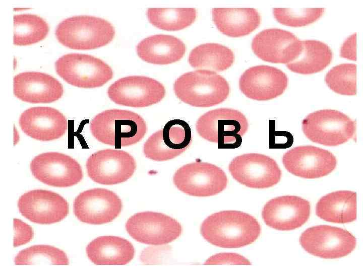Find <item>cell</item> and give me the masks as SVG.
Returning <instances> with one entry per match:
<instances>
[{
  "mask_svg": "<svg viewBox=\"0 0 363 272\" xmlns=\"http://www.w3.org/2000/svg\"><path fill=\"white\" fill-rule=\"evenodd\" d=\"M261 231L258 221L249 214L238 211H223L208 216L202 223L203 238L215 246L240 248L255 242Z\"/></svg>",
  "mask_w": 363,
  "mask_h": 272,
  "instance_id": "1",
  "label": "cell"
},
{
  "mask_svg": "<svg viewBox=\"0 0 363 272\" xmlns=\"http://www.w3.org/2000/svg\"><path fill=\"white\" fill-rule=\"evenodd\" d=\"M90 131L99 142L115 148L140 142L147 131L145 120L139 114L127 110L109 109L92 119Z\"/></svg>",
  "mask_w": 363,
  "mask_h": 272,
  "instance_id": "2",
  "label": "cell"
},
{
  "mask_svg": "<svg viewBox=\"0 0 363 272\" xmlns=\"http://www.w3.org/2000/svg\"><path fill=\"white\" fill-rule=\"evenodd\" d=\"M113 26L108 21L88 15L65 19L57 26L55 34L65 46L78 50L94 49L110 43L115 35Z\"/></svg>",
  "mask_w": 363,
  "mask_h": 272,
  "instance_id": "3",
  "label": "cell"
},
{
  "mask_svg": "<svg viewBox=\"0 0 363 272\" xmlns=\"http://www.w3.org/2000/svg\"><path fill=\"white\" fill-rule=\"evenodd\" d=\"M176 97L192 106L208 107L218 105L228 97V83L214 72L199 70L186 73L173 85Z\"/></svg>",
  "mask_w": 363,
  "mask_h": 272,
  "instance_id": "4",
  "label": "cell"
},
{
  "mask_svg": "<svg viewBox=\"0 0 363 272\" xmlns=\"http://www.w3.org/2000/svg\"><path fill=\"white\" fill-rule=\"evenodd\" d=\"M246 116L235 109L221 108L209 111L196 123L198 133L202 138L218 144L219 148L235 149L242 143L248 129Z\"/></svg>",
  "mask_w": 363,
  "mask_h": 272,
  "instance_id": "5",
  "label": "cell"
},
{
  "mask_svg": "<svg viewBox=\"0 0 363 272\" xmlns=\"http://www.w3.org/2000/svg\"><path fill=\"white\" fill-rule=\"evenodd\" d=\"M302 129L312 142L326 146H337L352 139L356 123L336 110L323 109L308 115L302 121Z\"/></svg>",
  "mask_w": 363,
  "mask_h": 272,
  "instance_id": "6",
  "label": "cell"
},
{
  "mask_svg": "<svg viewBox=\"0 0 363 272\" xmlns=\"http://www.w3.org/2000/svg\"><path fill=\"white\" fill-rule=\"evenodd\" d=\"M57 75L68 83L79 88L100 87L113 77L112 69L102 59L86 54L69 53L55 62Z\"/></svg>",
  "mask_w": 363,
  "mask_h": 272,
  "instance_id": "7",
  "label": "cell"
},
{
  "mask_svg": "<svg viewBox=\"0 0 363 272\" xmlns=\"http://www.w3.org/2000/svg\"><path fill=\"white\" fill-rule=\"evenodd\" d=\"M173 181L181 191L194 196L216 195L226 188L227 178L219 167L197 161L186 164L175 172Z\"/></svg>",
  "mask_w": 363,
  "mask_h": 272,
  "instance_id": "8",
  "label": "cell"
},
{
  "mask_svg": "<svg viewBox=\"0 0 363 272\" xmlns=\"http://www.w3.org/2000/svg\"><path fill=\"white\" fill-rule=\"evenodd\" d=\"M299 242L310 254L324 258L345 256L355 248L356 240L351 233L341 228L320 225L307 229Z\"/></svg>",
  "mask_w": 363,
  "mask_h": 272,
  "instance_id": "9",
  "label": "cell"
},
{
  "mask_svg": "<svg viewBox=\"0 0 363 272\" xmlns=\"http://www.w3.org/2000/svg\"><path fill=\"white\" fill-rule=\"evenodd\" d=\"M126 228L137 241L153 245L170 243L182 232L181 225L175 219L161 213L149 211L131 216L126 223Z\"/></svg>",
  "mask_w": 363,
  "mask_h": 272,
  "instance_id": "10",
  "label": "cell"
},
{
  "mask_svg": "<svg viewBox=\"0 0 363 272\" xmlns=\"http://www.w3.org/2000/svg\"><path fill=\"white\" fill-rule=\"evenodd\" d=\"M164 86L157 80L143 76H131L116 81L107 93L115 103L136 108L145 107L161 101L165 95Z\"/></svg>",
  "mask_w": 363,
  "mask_h": 272,
  "instance_id": "11",
  "label": "cell"
},
{
  "mask_svg": "<svg viewBox=\"0 0 363 272\" xmlns=\"http://www.w3.org/2000/svg\"><path fill=\"white\" fill-rule=\"evenodd\" d=\"M30 168L36 179L54 187L73 186L83 177L80 164L72 157L58 152H46L35 156Z\"/></svg>",
  "mask_w": 363,
  "mask_h": 272,
  "instance_id": "12",
  "label": "cell"
},
{
  "mask_svg": "<svg viewBox=\"0 0 363 272\" xmlns=\"http://www.w3.org/2000/svg\"><path fill=\"white\" fill-rule=\"evenodd\" d=\"M229 171L237 182L253 188H266L277 184L281 171L276 162L259 153L245 154L235 157L229 163Z\"/></svg>",
  "mask_w": 363,
  "mask_h": 272,
  "instance_id": "13",
  "label": "cell"
},
{
  "mask_svg": "<svg viewBox=\"0 0 363 272\" xmlns=\"http://www.w3.org/2000/svg\"><path fill=\"white\" fill-rule=\"evenodd\" d=\"M86 167L88 176L94 182L113 185L126 181L134 174L136 164L129 153L116 149H105L92 154Z\"/></svg>",
  "mask_w": 363,
  "mask_h": 272,
  "instance_id": "14",
  "label": "cell"
},
{
  "mask_svg": "<svg viewBox=\"0 0 363 272\" xmlns=\"http://www.w3.org/2000/svg\"><path fill=\"white\" fill-rule=\"evenodd\" d=\"M192 135L189 124L182 119H172L153 133L143 146L145 157L156 161L173 159L190 146Z\"/></svg>",
  "mask_w": 363,
  "mask_h": 272,
  "instance_id": "15",
  "label": "cell"
},
{
  "mask_svg": "<svg viewBox=\"0 0 363 272\" xmlns=\"http://www.w3.org/2000/svg\"><path fill=\"white\" fill-rule=\"evenodd\" d=\"M122 201L110 190L95 188L81 192L75 199L73 211L81 222L101 225L112 222L120 214Z\"/></svg>",
  "mask_w": 363,
  "mask_h": 272,
  "instance_id": "16",
  "label": "cell"
},
{
  "mask_svg": "<svg viewBox=\"0 0 363 272\" xmlns=\"http://www.w3.org/2000/svg\"><path fill=\"white\" fill-rule=\"evenodd\" d=\"M282 162L285 169L293 175L314 179L332 172L336 167L337 159L327 150L307 145L294 147L285 153Z\"/></svg>",
  "mask_w": 363,
  "mask_h": 272,
  "instance_id": "17",
  "label": "cell"
},
{
  "mask_svg": "<svg viewBox=\"0 0 363 272\" xmlns=\"http://www.w3.org/2000/svg\"><path fill=\"white\" fill-rule=\"evenodd\" d=\"M21 214L39 224L57 223L69 213L68 201L59 194L47 190L35 189L22 195L18 201Z\"/></svg>",
  "mask_w": 363,
  "mask_h": 272,
  "instance_id": "18",
  "label": "cell"
},
{
  "mask_svg": "<svg viewBox=\"0 0 363 272\" xmlns=\"http://www.w3.org/2000/svg\"><path fill=\"white\" fill-rule=\"evenodd\" d=\"M301 41L292 33L271 28L257 34L252 41L254 53L262 60L275 63L287 64L301 52Z\"/></svg>",
  "mask_w": 363,
  "mask_h": 272,
  "instance_id": "19",
  "label": "cell"
},
{
  "mask_svg": "<svg viewBox=\"0 0 363 272\" xmlns=\"http://www.w3.org/2000/svg\"><path fill=\"white\" fill-rule=\"evenodd\" d=\"M288 83V77L281 70L260 65L251 67L244 72L239 80V88L250 99L266 101L282 95Z\"/></svg>",
  "mask_w": 363,
  "mask_h": 272,
  "instance_id": "20",
  "label": "cell"
},
{
  "mask_svg": "<svg viewBox=\"0 0 363 272\" xmlns=\"http://www.w3.org/2000/svg\"><path fill=\"white\" fill-rule=\"evenodd\" d=\"M311 213L310 202L293 195L278 196L264 206L262 216L265 223L278 230L298 228L308 220Z\"/></svg>",
  "mask_w": 363,
  "mask_h": 272,
  "instance_id": "21",
  "label": "cell"
},
{
  "mask_svg": "<svg viewBox=\"0 0 363 272\" xmlns=\"http://www.w3.org/2000/svg\"><path fill=\"white\" fill-rule=\"evenodd\" d=\"M19 125L28 136L41 141L58 139L65 134L68 121L58 110L50 107H34L23 112Z\"/></svg>",
  "mask_w": 363,
  "mask_h": 272,
  "instance_id": "22",
  "label": "cell"
},
{
  "mask_svg": "<svg viewBox=\"0 0 363 272\" xmlns=\"http://www.w3.org/2000/svg\"><path fill=\"white\" fill-rule=\"evenodd\" d=\"M13 91L20 100L31 103H48L59 99L64 93L62 84L46 73L26 72L14 77Z\"/></svg>",
  "mask_w": 363,
  "mask_h": 272,
  "instance_id": "23",
  "label": "cell"
},
{
  "mask_svg": "<svg viewBox=\"0 0 363 272\" xmlns=\"http://www.w3.org/2000/svg\"><path fill=\"white\" fill-rule=\"evenodd\" d=\"M88 258L96 265H125L134 258L135 249L128 240L117 236L98 237L86 247Z\"/></svg>",
  "mask_w": 363,
  "mask_h": 272,
  "instance_id": "24",
  "label": "cell"
},
{
  "mask_svg": "<svg viewBox=\"0 0 363 272\" xmlns=\"http://www.w3.org/2000/svg\"><path fill=\"white\" fill-rule=\"evenodd\" d=\"M186 50L179 39L169 35H152L141 41L136 47L143 60L155 64H168L179 60Z\"/></svg>",
  "mask_w": 363,
  "mask_h": 272,
  "instance_id": "25",
  "label": "cell"
},
{
  "mask_svg": "<svg viewBox=\"0 0 363 272\" xmlns=\"http://www.w3.org/2000/svg\"><path fill=\"white\" fill-rule=\"evenodd\" d=\"M213 21L218 30L231 37L247 35L260 25L261 16L254 8H213Z\"/></svg>",
  "mask_w": 363,
  "mask_h": 272,
  "instance_id": "26",
  "label": "cell"
},
{
  "mask_svg": "<svg viewBox=\"0 0 363 272\" xmlns=\"http://www.w3.org/2000/svg\"><path fill=\"white\" fill-rule=\"evenodd\" d=\"M316 214L329 222L344 224L356 219V193L339 190L322 197L316 206Z\"/></svg>",
  "mask_w": 363,
  "mask_h": 272,
  "instance_id": "27",
  "label": "cell"
},
{
  "mask_svg": "<svg viewBox=\"0 0 363 272\" xmlns=\"http://www.w3.org/2000/svg\"><path fill=\"white\" fill-rule=\"evenodd\" d=\"M301 50L298 56L286 64L293 72L308 75L320 72L331 63L333 52L326 43L316 40L301 41Z\"/></svg>",
  "mask_w": 363,
  "mask_h": 272,
  "instance_id": "28",
  "label": "cell"
},
{
  "mask_svg": "<svg viewBox=\"0 0 363 272\" xmlns=\"http://www.w3.org/2000/svg\"><path fill=\"white\" fill-rule=\"evenodd\" d=\"M190 64L195 69L216 72L230 67L234 60L233 51L218 43L201 44L192 50L188 58Z\"/></svg>",
  "mask_w": 363,
  "mask_h": 272,
  "instance_id": "29",
  "label": "cell"
},
{
  "mask_svg": "<svg viewBox=\"0 0 363 272\" xmlns=\"http://www.w3.org/2000/svg\"><path fill=\"white\" fill-rule=\"evenodd\" d=\"M146 15L154 26L166 31H178L190 26L197 16L195 8H148Z\"/></svg>",
  "mask_w": 363,
  "mask_h": 272,
  "instance_id": "30",
  "label": "cell"
},
{
  "mask_svg": "<svg viewBox=\"0 0 363 272\" xmlns=\"http://www.w3.org/2000/svg\"><path fill=\"white\" fill-rule=\"evenodd\" d=\"M14 44L18 46L29 45L44 39L49 27L41 17L34 14H24L14 16Z\"/></svg>",
  "mask_w": 363,
  "mask_h": 272,
  "instance_id": "31",
  "label": "cell"
},
{
  "mask_svg": "<svg viewBox=\"0 0 363 272\" xmlns=\"http://www.w3.org/2000/svg\"><path fill=\"white\" fill-rule=\"evenodd\" d=\"M14 262L16 265L69 264V258L64 251L48 245H35L21 250L15 257Z\"/></svg>",
  "mask_w": 363,
  "mask_h": 272,
  "instance_id": "32",
  "label": "cell"
},
{
  "mask_svg": "<svg viewBox=\"0 0 363 272\" xmlns=\"http://www.w3.org/2000/svg\"><path fill=\"white\" fill-rule=\"evenodd\" d=\"M325 82L333 92L343 95L356 94V65L341 63L333 66L325 77Z\"/></svg>",
  "mask_w": 363,
  "mask_h": 272,
  "instance_id": "33",
  "label": "cell"
},
{
  "mask_svg": "<svg viewBox=\"0 0 363 272\" xmlns=\"http://www.w3.org/2000/svg\"><path fill=\"white\" fill-rule=\"evenodd\" d=\"M323 8L273 9L276 20L284 25L298 27L307 26L318 20L324 12Z\"/></svg>",
  "mask_w": 363,
  "mask_h": 272,
  "instance_id": "34",
  "label": "cell"
},
{
  "mask_svg": "<svg viewBox=\"0 0 363 272\" xmlns=\"http://www.w3.org/2000/svg\"><path fill=\"white\" fill-rule=\"evenodd\" d=\"M14 247H18L30 242L34 236L32 228L22 220L14 219Z\"/></svg>",
  "mask_w": 363,
  "mask_h": 272,
  "instance_id": "35",
  "label": "cell"
},
{
  "mask_svg": "<svg viewBox=\"0 0 363 272\" xmlns=\"http://www.w3.org/2000/svg\"><path fill=\"white\" fill-rule=\"evenodd\" d=\"M246 264L251 263L244 256L235 253H220L212 255L204 264Z\"/></svg>",
  "mask_w": 363,
  "mask_h": 272,
  "instance_id": "36",
  "label": "cell"
},
{
  "mask_svg": "<svg viewBox=\"0 0 363 272\" xmlns=\"http://www.w3.org/2000/svg\"><path fill=\"white\" fill-rule=\"evenodd\" d=\"M356 33L349 36L342 44L340 55L341 57L355 61L356 59Z\"/></svg>",
  "mask_w": 363,
  "mask_h": 272,
  "instance_id": "37",
  "label": "cell"
}]
</instances>
